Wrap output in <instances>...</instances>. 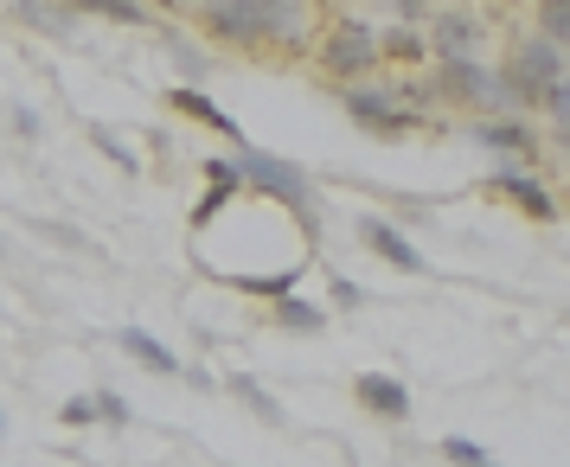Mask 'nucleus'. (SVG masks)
<instances>
[{
  "label": "nucleus",
  "mask_w": 570,
  "mask_h": 467,
  "mask_svg": "<svg viewBox=\"0 0 570 467\" xmlns=\"http://www.w3.org/2000/svg\"><path fill=\"white\" fill-rule=\"evenodd\" d=\"M379 52H391V58H423V32H391V39H379Z\"/></svg>",
  "instance_id": "nucleus-21"
},
{
  "label": "nucleus",
  "mask_w": 570,
  "mask_h": 467,
  "mask_svg": "<svg viewBox=\"0 0 570 467\" xmlns=\"http://www.w3.org/2000/svg\"><path fill=\"white\" fill-rule=\"evenodd\" d=\"M97 416H104V423H116V429H122V423H129V404H122V397H116V390H97Z\"/></svg>",
  "instance_id": "nucleus-23"
},
{
  "label": "nucleus",
  "mask_w": 570,
  "mask_h": 467,
  "mask_svg": "<svg viewBox=\"0 0 570 467\" xmlns=\"http://www.w3.org/2000/svg\"><path fill=\"white\" fill-rule=\"evenodd\" d=\"M474 141H488V148H500V155H532V129H519V122H481L474 129Z\"/></svg>",
  "instance_id": "nucleus-14"
},
{
  "label": "nucleus",
  "mask_w": 570,
  "mask_h": 467,
  "mask_svg": "<svg viewBox=\"0 0 570 467\" xmlns=\"http://www.w3.org/2000/svg\"><path fill=\"white\" fill-rule=\"evenodd\" d=\"M237 173H244V186H257V192H269V199H283L288 211L314 218V192H308V173H302V167L263 155V148H237Z\"/></svg>",
  "instance_id": "nucleus-1"
},
{
  "label": "nucleus",
  "mask_w": 570,
  "mask_h": 467,
  "mask_svg": "<svg viewBox=\"0 0 570 467\" xmlns=\"http://www.w3.org/2000/svg\"><path fill=\"white\" fill-rule=\"evenodd\" d=\"M276 327H295V334H321V327H327V314L314 308V301H295V295H283V301H276Z\"/></svg>",
  "instance_id": "nucleus-16"
},
{
  "label": "nucleus",
  "mask_w": 570,
  "mask_h": 467,
  "mask_svg": "<svg viewBox=\"0 0 570 467\" xmlns=\"http://www.w3.org/2000/svg\"><path fill=\"white\" fill-rule=\"evenodd\" d=\"M360 404L372 416H385V423H404V416H411V390L397 385V378H385V371H365L360 378Z\"/></svg>",
  "instance_id": "nucleus-9"
},
{
  "label": "nucleus",
  "mask_w": 570,
  "mask_h": 467,
  "mask_svg": "<svg viewBox=\"0 0 570 467\" xmlns=\"http://www.w3.org/2000/svg\"><path fill=\"white\" fill-rule=\"evenodd\" d=\"M379 64V32L365 20H340L327 39H321V71L327 78H365Z\"/></svg>",
  "instance_id": "nucleus-3"
},
{
  "label": "nucleus",
  "mask_w": 570,
  "mask_h": 467,
  "mask_svg": "<svg viewBox=\"0 0 570 467\" xmlns=\"http://www.w3.org/2000/svg\"><path fill=\"white\" fill-rule=\"evenodd\" d=\"M430 7H436V0H404V13H430Z\"/></svg>",
  "instance_id": "nucleus-25"
},
{
  "label": "nucleus",
  "mask_w": 570,
  "mask_h": 467,
  "mask_svg": "<svg viewBox=\"0 0 570 467\" xmlns=\"http://www.w3.org/2000/svg\"><path fill=\"white\" fill-rule=\"evenodd\" d=\"M167 103L180 109V116H193V122H199V129H212V135H225V141H244V129H237L232 116H225V109L212 103V97H199V90H167Z\"/></svg>",
  "instance_id": "nucleus-11"
},
{
  "label": "nucleus",
  "mask_w": 570,
  "mask_h": 467,
  "mask_svg": "<svg viewBox=\"0 0 570 467\" xmlns=\"http://www.w3.org/2000/svg\"><path fill=\"white\" fill-rule=\"evenodd\" d=\"M436 46H442V58H474L481 27H474L468 13H442V20H436Z\"/></svg>",
  "instance_id": "nucleus-13"
},
{
  "label": "nucleus",
  "mask_w": 570,
  "mask_h": 467,
  "mask_svg": "<svg viewBox=\"0 0 570 467\" xmlns=\"http://www.w3.org/2000/svg\"><path fill=\"white\" fill-rule=\"evenodd\" d=\"M0 436H7V416H0Z\"/></svg>",
  "instance_id": "nucleus-27"
},
{
  "label": "nucleus",
  "mask_w": 570,
  "mask_h": 467,
  "mask_svg": "<svg viewBox=\"0 0 570 467\" xmlns=\"http://www.w3.org/2000/svg\"><path fill=\"white\" fill-rule=\"evenodd\" d=\"M493 180H500V192H507L525 218H539V225H551V218H558V199L539 186V173H525V167H500Z\"/></svg>",
  "instance_id": "nucleus-7"
},
{
  "label": "nucleus",
  "mask_w": 570,
  "mask_h": 467,
  "mask_svg": "<svg viewBox=\"0 0 570 467\" xmlns=\"http://www.w3.org/2000/svg\"><path fill=\"white\" fill-rule=\"evenodd\" d=\"M160 7H199V0H160Z\"/></svg>",
  "instance_id": "nucleus-26"
},
{
  "label": "nucleus",
  "mask_w": 570,
  "mask_h": 467,
  "mask_svg": "<svg viewBox=\"0 0 570 467\" xmlns=\"http://www.w3.org/2000/svg\"><path fill=\"white\" fill-rule=\"evenodd\" d=\"M116 346H122V352H129L141 371H155V378H180V371H186V365L174 359V352H167L155 334H141V327H122V334H116Z\"/></svg>",
  "instance_id": "nucleus-10"
},
{
  "label": "nucleus",
  "mask_w": 570,
  "mask_h": 467,
  "mask_svg": "<svg viewBox=\"0 0 570 467\" xmlns=\"http://www.w3.org/2000/svg\"><path fill=\"white\" fill-rule=\"evenodd\" d=\"M78 13H97V20H116V27H148V7L141 0H71Z\"/></svg>",
  "instance_id": "nucleus-15"
},
{
  "label": "nucleus",
  "mask_w": 570,
  "mask_h": 467,
  "mask_svg": "<svg viewBox=\"0 0 570 467\" xmlns=\"http://www.w3.org/2000/svg\"><path fill=\"white\" fill-rule=\"evenodd\" d=\"M544 109L558 116V148L570 155V78H558L551 90H544Z\"/></svg>",
  "instance_id": "nucleus-18"
},
{
  "label": "nucleus",
  "mask_w": 570,
  "mask_h": 467,
  "mask_svg": "<svg viewBox=\"0 0 570 467\" xmlns=\"http://www.w3.org/2000/svg\"><path fill=\"white\" fill-rule=\"evenodd\" d=\"M232 390H237V397H244V404H250V410L263 416V423H283V410H276V397H263V390H257V378H232Z\"/></svg>",
  "instance_id": "nucleus-20"
},
{
  "label": "nucleus",
  "mask_w": 570,
  "mask_h": 467,
  "mask_svg": "<svg viewBox=\"0 0 570 467\" xmlns=\"http://www.w3.org/2000/svg\"><path fill=\"white\" fill-rule=\"evenodd\" d=\"M360 237L391 262V269H404V276H423V257H416V244H404V231H397L391 218H360Z\"/></svg>",
  "instance_id": "nucleus-8"
},
{
  "label": "nucleus",
  "mask_w": 570,
  "mask_h": 467,
  "mask_svg": "<svg viewBox=\"0 0 570 467\" xmlns=\"http://www.w3.org/2000/svg\"><path fill=\"white\" fill-rule=\"evenodd\" d=\"M199 27L225 46H257L269 32V13H263V0H199Z\"/></svg>",
  "instance_id": "nucleus-4"
},
{
  "label": "nucleus",
  "mask_w": 570,
  "mask_h": 467,
  "mask_svg": "<svg viewBox=\"0 0 570 467\" xmlns=\"http://www.w3.org/2000/svg\"><path fill=\"white\" fill-rule=\"evenodd\" d=\"M564 78V46H551V39H525L513 46V71H507V103H544V90Z\"/></svg>",
  "instance_id": "nucleus-2"
},
{
  "label": "nucleus",
  "mask_w": 570,
  "mask_h": 467,
  "mask_svg": "<svg viewBox=\"0 0 570 467\" xmlns=\"http://www.w3.org/2000/svg\"><path fill=\"white\" fill-rule=\"evenodd\" d=\"M539 32L551 46H570V0H539Z\"/></svg>",
  "instance_id": "nucleus-17"
},
{
  "label": "nucleus",
  "mask_w": 570,
  "mask_h": 467,
  "mask_svg": "<svg viewBox=\"0 0 570 467\" xmlns=\"http://www.w3.org/2000/svg\"><path fill=\"white\" fill-rule=\"evenodd\" d=\"M346 109H353V122H365L372 135H404V129H411V109L397 103L391 90H379V83L346 90Z\"/></svg>",
  "instance_id": "nucleus-5"
},
{
  "label": "nucleus",
  "mask_w": 570,
  "mask_h": 467,
  "mask_svg": "<svg viewBox=\"0 0 570 467\" xmlns=\"http://www.w3.org/2000/svg\"><path fill=\"white\" fill-rule=\"evenodd\" d=\"M90 141H97V148H104V155L116 160V167H122V173H141V155H135L129 141H116L109 129H90Z\"/></svg>",
  "instance_id": "nucleus-19"
},
{
  "label": "nucleus",
  "mask_w": 570,
  "mask_h": 467,
  "mask_svg": "<svg viewBox=\"0 0 570 467\" xmlns=\"http://www.w3.org/2000/svg\"><path fill=\"white\" fill-rule=\"evenodd\" d=\"M65 423H71V429L97 423V397H71V404H65Z\"/></svg>",
  "instance_id": "nucleus-24"
},
{
  "label": "nucleus",
  "mask_w": 570,
  "mask_h": 467,
  "mask_svg": "<svg viewBox=\"0 0 570 467\" xmlns=\"http://www.w3.org/2000/svg\"><path fill=\"white\" fill-rule=\"evenodd\" d=\"M442 97H468V103H507V83H493L474 58H442Z\"/></svg>",
  "instance_id": "nucleus-6"
},
{
  "label": "nucleus",
  "mask_w": 570,
  "mask_h": 467,
  "mask_svg": "<svg viewBox=\"0 0 570 467\" xmlns=\"http://www.w3.org/2000/svg\"><path fill=\"white\" fill-rule=\"evenodd\" d=\"M20 20H27L32 32H46V39H65V32H78V7L71 0H20Z\"/></svg>",
  "instance_id": "nucleus-12"
},
{
  "label": "nucleus",
  "mask_w": 570,
  "mask_h": 467,
  "mask_svg": "<svg viewBox=\"0 0 570 467\" xmlns=\"http://www.w3.org/2000/svg\"><path fill=\"white\" fill-rule=\"evenodd\" d=\"M442 455H449V461H455V467H493L488 455H481L474 441H462V436H449V441H442Z\"/></svg>",
  "instance_id": "nucleus-22"
}]
</instances>
